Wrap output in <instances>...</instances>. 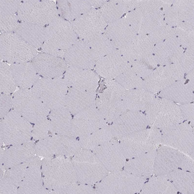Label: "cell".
Returning <instances> with one entry per match:
<instances>
[{
    "label": "cell",
    "mask_w": 194,
    "mask_h": 194,
    "mask_svg": "<svg viewBox=\"0 0 194 194\" xmlns=\"http://www.w3.org/2000/svg\"><path fill=\"white\" fill-rule=\"evenodd\" d=\"M0 60L12 64L32 61L37 55L34 48L15 33L0 35Z\"/></svg>",
    "instance_id": "obj_9"
},
{
    "label": "cell",
    "mask_w": 194,
    "mask_h": 194,
    "mask_svg": "<svg viewBox=\"0 0 194 194\" xmlns=\"http://www.w3.org/2000/svg\"><path fill=\"white\" fill-rule=\"evenodd\" d=\"M156 150L126 161L124 170L136 176L148 179L153 175Z\"/></svg>",
    "instance_id": "obj_27"
},
{
    "label": "cell",
    "mask_w": 194,
    "mask_h": 194,
    "mask_svg": "<svg viewBox=\"0 0 194 194\" xmlns=\"http://www.w3.org/2000/svg\"><path fill=\"white\" fill-rule=\"evenodd\" d=\"M96 93L68 87L65 107L73 116L96 103Z\"/></svg>",
    "instance_id": "obj_29"
},
{
    "label": "cell",
    "mask_w": 194,
    "mask_h": 194,
    "mask_svg": "<svg viewBox=\"0 0 194 194\" xmlns=\"http://www.w3.org/2000/svg\"><path fill=\"white\" fill-rule=\"evenodd\" d=\"M88 43L96 61L116 50L111 41L105 33Z\"/></svg>",
    "instance_id": "obj_39"
},
{
    "label": "cell",
    "mask_w": 194,
    "mask_h": 194,
    "mask_svg": "<svg viewBox=\"0 0 194 194\" xmlns=\"http://www.w3.org/2000/svg\"><path fill=\"white\" fill-rule=\"evenodd\" d=\"M17 188L10 180L4 175L0 178V194H16Z\"/></svg>",
    "instance_id": "obj_52"
},
{
    "label": "cell",
    "mask_w": 194,
    "mask_h": 194,
    "mask_svg": "<svg viewBox=\"0 0 194 194\" xmlns=\"http://www.w3.org/2000/svg\"><path fill=\"white\" fill-rule=\"evenodd\" d=\"M19 18L15 14L0 15V29L3 33H11L15 31L19 24Z\"/></svg>",
    "instance_id": "obj_46"
},
{
    "label": "cell",
    "mask_w": 194,
    "mask_h": 194,
    "mask_svg": "<svg viewBox=\"0 0 194 194\" xmlns=\"http://www.w3.org/2000/svg\"><path fill=\"white\" fill-rule=\"evenodd\" d=\"M41 161L34 156L23 163L6 170L4 175L7 177L18 188L43 185Z\"/></svg>",
    "instance_id": "obj_12"
},
{
    "label": "cell",
    "mask_w": 194,
    "mask_h": 194,
    "mask_svg": "<svg viewBox=\"0 0 194 194\" xmlns=\"http://www.w3.org/2000/svg\"><path fill=\"white\" fill-rule=\"evenodd\" d=\"M185 155L176 149L161 144L156 150L153 175H166L179 168Z\"/></svg>",
    "instance_id": "obj_22"
},
{
    "label": "cell",
    "mask_w": 194,
    "mask_h": 194,
    "mask_svg": "<svg viewBox=\"0 0 194 194\" xmlns=\"http://www.w3.org/2000/svg\"><path fill=\"white\" fill-rule=\"evenodd\" d=\"M98 9L107 24L118 20L124 14L116 0H106Z\"/></svg>",
    "instance_id": "obj_41"
},
{
    "label": "cell",
    "mask_w": 194,
    "mask_h": 194,
    "mask_svg": "<svg viewBox=\"0 0 194 194\" xmlns=\"http://www.w3.org/2000/svg\"><path fill=\"white\" fill-rule=\"evenodd\" d=\"M131 63L127 60L119 51L112 53L96 61V72L105 79H114L122 73L129 70Z\"/></svg>",
    "instance_id": "obj_21"
},
{
    "label": "cell",
    "mask_w": 194,
    "mask_h": 194,
    "mask_svg": "<svg viewBox=\"0 0 194 194\" xmlns=\"http://www.w3.org/2000/svg\"><path fill=\"white\" fill-rule=\"evenodd\" d=\"M114 138L110 125L108 124L91 133L79 137L77 139L82 149L92 150L110 141Z\"/></svg>",
    "instance_id": "obj_35"
},
{
    "label": "cell",
    "mask_w": 194,
    "mask_h": 194,
    "mask_svg": "<svg viewBox=\"0 0 194 194\" xmlns=\"http://www.w3.org/2000/svg\"><path fill=\"white\" fill-rule=\"evenodd\" d=\"M68 87L96 93L99 86V76L92 70L69 66L63 78Z\"/></svg>",
    "instance_id": "obj_18"
},
{
    "label": "cell",
    "mask_w": 194,
    "mask_h": 194,
    "mask_svg": "<svg viewBox=\"0 0 194 194\" xmlns=\"http://www.w3.org/2000/svg\"><path fill=\"white\" fill-rule=\"evenodd\" d=\"M156 97L155 93L144 89L127 90L123 100L127 111L144 113Z\"/></svg>",
    "instance_id": "obj_26"
},
{
    "label": "cell",
    "mask_w": 194,
    "mask_h": 194,
    "mask_svg": "<svg viewBox=\"0 0 194 194\" xmlns=\"http://www.w3.org/2000/svg\"><path fill=\"white\" fill-rule=\"evenodd\" d=\"M13 108L32 124L47 119L50 110L30 89H20L12 96Z\"/></svg>",
    "instance_id": "obj_6"
},
{
    "label": "cell",
    "mask_w": 194,
    "mask_h": 194,
    "mask_svg": "<svg viewBox=\"0 0 194 194\" xmlns=\"http://www.w3.org/2000/svg\"><path fill=\"white\" fill-rule=\"evenodd\" d=\"M36 154L35 143L31 140L22 144L0 147V169L6 170L31 159Z\"/></svg>",
    "instance_id": "obj_20"
},
{
    "label": "cell",
    "mask_w": 194,
    "mask_h": 194,
    "mask_svg": "<svg viewBox=\"0 0 194 194\" xmlns=\"http://www.w3.org/2000/svg\"><path fill=\"white\" fill-rule=\"evenodd\" d=\"M92 151L108 172L122 170L126 162L119 140L114 138Z\"/></svg>",
    "instance_id": "obj_19"
},
{
    "label": "cell",
    "mask_w": 194,
    "mask_h": 194,
    "mask_svg": "<svg viewBox=\"0 0 194 194\" xmlns=\"http://www.w3.org/2000/svg\"><path fill=\"white\" fill-rule=\"evenodd\" d=\"M119 140L121 149L126 159H131L150 152L146 141L125 138Z\"/></svg>",
    "instance_id": "obj_38"
},
{
    "label": "cell",
    "mask_w": 194,
    "mask_h": 194,
    "mask_svg": "<svg viewBox=\"0 0 194 194\" xmlns=\"http://www.w3.org/2000/svg\"><path fill=\"white\" fill-rule=\"evenodd\" d=\"M194 173L184 171L180 168L166 175L177 192L182 194L194 193Z\"/></svg>",
    "instance_id": "obj_37"
},
{
    "label": "cell",
    "mask_w": 194,
    "mask_h": 194,
    "mask_svg": "<svg viewBox=\"0 0 194 194\" xmlns=\"http://www.w3.org/2000/svg\"><path fill=\"white\" fill-rule=\"evenodd\" d=\"M71 22L58 16L45 28L46 44L65 51L78 40Z\"/></svg>",
    "instance_id": "obj_14"
},
{
    "label": "cell",
    "mask_w": 194,
    "mask_h": 194,
    "mask_svg": "<svg viewBox=\"0 0 194 194\" xmlns=\"http://www.w3.org/2000/svg\"><path fill=\"white\" fill-rule=\"evenodd\" d=\"M105 33L111 41L116 50H119L134 38V33L125 17L107 24Z\"/></svg>",
    "instance_id": "obj_28"
},
{
    "label": "cell",
    "mask_w": 194,
    "mask_h": 194,
    "mask_svg": "<svg viewBox=\"0 0 194 194\" xmlns=\"http://www.w3.org/2000/svg\"><path fill=\"white\" fill-rule=\"evenodd\" d=\"M155 52L159 62L162 64L179 61L181 53L180 49L173 46H158L155 48Z\"/></svg>",
    "instance_id": "obj_43"
},
{
    "label": "cell",
    "mask_w": 194,
    "mask_h": 194,
    "mask_svg": "<svg viewBox=\"0 0 194 194\" xmlns=\"http://www.w3.org/2000/svg\"><path fill=\"white\" fill-rule=\"evenodd\" d=\"M184 122L194 129V105L192 103L181 104L179 105Z\"/></svg>",
    "instance_id": "obj_48"
},
{
    "label": "cell",
    "mask_w": 194,
    "mask_h": 194,
    "mask_svg": "<svg viewBox=\"0 0 194 194\" xmlns=\"http://www.w3.org/2000/svg\"><path fill=\"white\" fill-rule=\"evenodd\" d=\"M118 50L130 63L152 55L153 50L152 44L144 36L134 39Z\"/></svg>",
    "instance_id": "obj_31"
},
{
    "label": "cell",
    "mask_w": 194,
    "mask_h": 194,
    "mask_svg": "<svg viewBox=\"0 0 194 194\" xmlns=\"http://www.w3.org/2000/svg\"><path fill=\"white\" fill-rule=\"evenodd\" d=\"M0 94H10L14 92L17 86L10 66L6 62L0 64Z\"/></svg>",
    "instance_id": "obj_40"
},
{
    "label": "cell",
    "mask_w": 194,
    "mask_h": 194,
    "mask_svg": "<svg viewBox=\"0 0 194 194\" xmlns=\"http://www.w3.org/2000/svg\"><path fill=\"white\" fill-rule=\"evenodd\" d=\"M107 124L95 104L74 116L71 135L78 138L91 133Z\"/></svg>",
    "instance_id": "obj_17"
},
{
    "label": "cell",
    "mask_w": 194,
    "mask_h": 194,
    "mask_svg": "<svg viewBox=\"0 0 194 194\" xmlns=\"http://www.w3.org/2000/svg\"><path fill=\"white\" fill-rule=\"evenodd\" d=\"M72 115L65 107L50 110L48 118L53 135H71Z\"/></svg>",
    "instance_id": "obj_33"
},
{
    "label": "cell",
    "mask_w": 194,
    "mask_h": 194,
    "mask_svg": "<svg viewBox=\"0 0 194 194\" xmlns=\"http://www.w3.org/2000/svg\"><path fill=\"white\" fill-rule=\"evenodd\" d=\"M111 124L113 136L118 140L150 127L144 113L140 112L127 111Z\"/></svg>",
    "instance_id": "obj_15"
},
{
    "label": "cell",
    "mask_w": 194,
    "mask_h": 194,
    "mask_svg": "<svg viewBox=\"0 0 194 194\" xmlns=\"http://www.w3.org/2000/svg\"><path fill=\"white\" fill-rule=\"evenodd\" d=\"M40 48L43 53L63 58L65 52L64 50L50 46L45 42Z\"/></svg>",
    "instance_id": "obj_53"
},
{
    "label": "cell",
    "mask_w": 194,
    "mask_h": 194,
    "mask_svg": "<svg viewBox=\"0 0 194 194\" xmlns=\"http://www.w3.org/2000/svg\"><path fill=\"white\" fill-rule=\"evenodd\" d=\"M53 135L48 118L33 126L32 138L35 141L43 139Z\"/></svg>",
    "instance_id": "obj_45"
},
{
    "label": "cell",
    "mask_w": 194,
    "mask_h": 194,
    "mask_svg": "<svg viewBox=\"0 0 194 194\" xmlns=\"http://www.w3.org/2000/svg\"><path fill=\"white\" fill-rule=\"evenodd\" d=\"M50 194H96L93 186L80 183H76L66 187L51 191Z\"/></svg>",
    "instance_id": "obj_44"
},
{
    "label": "cell",
    "mask_w": 194,
    "mask_h": 194,
    "mask_svg": "<svg viewBox=\"0 0 194 194\" xmlns=\"http://www.w3.org/2000/svg\"><path fill=\"white\" fill-rule=\"evenodd\" d=\"M13 107L12 96L10 94H0V118L6 116L12 110Z\"/></svg>",
    "instance_id": "obj_50"
},
{
    "label": "cell",
    "mask_w": 194,
    "mask_h": 194,
    "mask_svg": "<svg viewBox=\"0 0 194 194\" xmlns=\"http://www.w3.org/2000/svg\"><path fill=\"white\" fill-rule=\"evenodd\" d=\"M144 113L149 127L161 130L184 121L177 104L158 96Z\"/></svg>",
    "instance_id": "obj_5"
},
{
    "label": "cell",
    "mask_w": 194,
    "mask_h": 194,
    "mask_svg": "<svg viewBox=\"0 0 194 194\" xmlns=\"http://www.w3.org/2000/svg\"><path fill=\"white\" fill-rule=\"evenodd\" d=\"M50 192L44 185L19 187L17 189V194H49Z\"/></svg>",
    "instance_id": "obj_51"
},
{
    "label": "cell",
    "mask_w": 194,
    "mask_h": 194,
    "mask_svg": "<svg viewBox=\"0 0 194 194\" xmlns=\"http://www.w3.org/2000/svg\"><path fill=\"white\" fill-rule=\"evenodd\" d=\"M131 64V69L143 80L147 78L153 70L140 60L133 61Z\"/></svg>",
    "instance_id": "obj_49"
},
{
    "label": "cell",
    "mask_w": 194,
    "mask_h": 194,
    "mask_svg": "<svg viewBox=\"0 0 194 194\" xmlns=\"http://www.w3.org/2000/svg\"><path fill=\"white\" fill-rule=\"evenodd\" d=\"M10 67L17 86L20 89H30L40 78L30 62L12 64Z\"/></svg>",
    "instance_id": "obj_30"
},
{
    "label": "cell",
    "mask_w": 194,
    "mask_h": 194,
    "mask_svg": "<svg viewBox=\"0 0 194 194\" xmlns=\"http://www.w3.org/2000/svg\"><path fill=\"white\" fill-rule=\"evenodd\" d=\"M56 5L58 16L70 22L92 8L87 0H58Z\"/></svg>",
    "instance_id": "obj_34"
},
{
    "label": "cell",
    "mask_w": 194,
    "mask_h": 194,
    "mask_svg": "<svg viewBox=\"0 0 194 194\" xmlns=\"http://www.w3.org/2000/svg\"><path fill=\"white\" fill-rule=\"evenodd\" d=\"M68 87L63 78H41L30 88L50 110L65 107Z\"/></svg>",
    "instance_id": "obj_8"
},
{
    "label": "cell",
    "mask_w": 194,
    "mask_h": 194,
    "mask_svg": "<svg viewBox=\"0 0 194 194\" xmlns=\"http://www.w3.org/2000/svg\"><path fill=\"white\" fill-rule=\"evenodd\" d=\"M116 1L122 9L124 13L133 8L136 4L134 1L126 0H116Z\"/></svg>",
    "instance_id": "obj_55"
},
{
    "label": "cell",
    "mask_w": 194,
    "mask_h": 194,
    "mask_svg": "<svg viewBox=\"0 0 194 194\" xmlns=\"http://www.w3.org/2000/svg\"><path fill=\"white\" fill-rule=\"evenodd\" d=\"M31 63L41 78L60 77L67 68L63 58L43 53L37 55Z\"/></svg>",
    "instance_id": "obj_24"
},
{
    "label": "cell",
    "mask_w": 194,
    "mask_h": 194,
    "mask_svg": "<svg viewBox=\"0 0 194 194\" xmlns=\"http://www.w3.org/2000/svg\"><path fill=\"white\" fill-rule=\"evenodd\" d=\"M70 22L78 38L87 43L105 33L107 25L99 9L93 7Z\"/></svg>",
    "instance_id": "obj_13"
},
{
    "label": "cell",
    "mask_w": 194,
    "mask_h": 194,
    "mask_svg": "<svg viewBox=\"0 0 194 194\" xmlns=\"http://www.w3.org/2000/svg\"><path fill=\"white\" fill-rule=\"evenodd\" d=\"M71 157H44L41 161L43 185L51 191L78 183Z\"/></svg>",
    "instance_id": "obj_1"
},
{
    "label": "cell",
    "mask_w": 194,
    "mask_h": 194,
    "mask_svg": "<svg viewBox=\"0 0 194 194\" xmlns=\"http://www.w3.org/2000/svg\"><path fill=\"white\" fill-rule=\"evenodd\" d=\"M81 149L77 138L71 135L55 134L35 143L36 154L39 157H71Z\"/></svg>",
    "instance_id": "obj_7"
},
{
    "label": "cell",
    "mask_w": 194,
    "mask_h": 194,
    "mask_svg": "<svg viewBox=\"0 0 194 194\" xmlns=\"http://www.w3.org/2000/svg\"><path fill=\"white\" fill-rule=\"evenodd\" d=\"M63 59L69 66L86 69H94L96 62L88 43L80 39L65 51Z\"/></svg>",
    "instance_id": "obj_23"
},
{
    "label": "cell",
    "mask_w": 194,
    "mask_h": 194,
    "mask_svg": "<svg viewBox=\"0 0 194 194\" xmlns=\"http://www.w3.org/2000/svg\"><path fill=\"white\" fill-rule=\"evenodd\" d=\"M0 15H10L18 12L21 4L20 0L0 1Z\"/></svg>",
    "instance_id": "obj_47"
},
{
    "label": "cell",
    "mask_w": 194,
    "mask_h": 194,
    "mask_svg": "<svg viewBox=\"0 0 194 194\" xmlns=\"http://www.w3.org/2000/svg\"><path fill=\"white\" fill-rule=\"evenodd\" d=\"M114 79L127 90L144 89V80L131 69L120 74Z\"/></svg>",
    "instance_id": "obj_42"
},
{
    "label": "cell",
    "mask_w": 194,
    "mask_h": 194,
    "mask_svg": "<svg viewBox=\"0 0 194 194\" xmlns=\"http://www.w3.org/2000/svg\"><path fill=\"white\" fill-rule=\"evenodd\" d=\"M0 145L22 144L33 137L32 124L13 109L0 119Z\"/></svg>",
    "instance_id": "obj_3"
},
{
    "label": "cell",
    "mask_w": 194,
    "mask_h": 194,
    "mask_svg": "<svg viewBox=\"0 0 194 194\" xmlns=\"http://www.w3.org/2000/svg\"><path fill=\"white\" fill-rule=\"evenodd\" d=\"M194 82L184 77L158 93V96L177 104L192 103L194 98Z\"/></svg>",
    "instance_id": "obj_25"
},
{
    "label": "cell",
    "mask_w": 194,
    "mask_h": 194,
    "mask_svg": "<svg viewBox=\"0 0 194 194\" xmlns=\"http://www.w3.org/2000/svg\"><path fill=\"white\" fill-rule=\"evenodd\" d=\"M15 33L34 48L40 47L45 40V27L34 23L23 21L19 23Z\"/></svg>",
    "instance_id": "obj_32"
},
{
    "label": "cell",
    "mask_w": 194,
    "mask_h": 194,
    "mask_svg": "<svg viewBox=\"0 0 194 194\" xmlns=\"http://www.w3.org/2000/svg\"><path fill=\"white\" fill-rule=\"evenodd\" d=\"M185 74L178 65L159 67L144 80V89L155 94L159 93L173 82L183 78Z\"/></svg>",
    "instance_id": "obj_16"
},
{
    "label": "cell",
    "mask_w": 194,
    "mask_h": 194,
    "mask_svg": "<svg viewBox=\"0 0 194 194\" xmlns=\"http://www.w3.org/2000/svg\"><path fill=\"white\" fill-rule=\"evenodd\" d=\"M194 159L185 155L180 165L181 169L192 173H194Z\"/></svg>",
    "instance_id": "obj_54"
},
{
    "label": "cell",
    "mask_w": 194,
    "mask_h": 194,
    "mask_svg": "<svg viewBox=\"0 0 194 194\" xmlns=\"http://www.w3.org/2000/svg\"><path fill=\"white\" fill-rule=\"evenodd\" d=\"M17 12L19 20L44 26L58 16L56 4L52 0H24Z\"/></svg>",
    "instance_id": "obj_10"
},
{
    "label": "cell",
    "mask_w": 194,
    "mask_h": 194,
    "mask_svg": "<svg viewBox=\"0 0 194 194\" xmlns=\"http://www.w3.org/2000/svg\"><path fill=\"white\" fill-rule=\"evenodd\" d=\"M147 180L121 170L108 173L95 185V190L96 194H135L140 192Z\"/></svg>",
    "instance_id": "obj_2"
},
{
    "label": "cell",
    "mask_w": 194,
    "mask_h": 194,
    "mask_svg": "<svg viewBox=\"0 0 194 194\" xmlns=\"http://www.w3.org/2000/svg\"><path fill=\"white\" fill-rule=\"evenodd\" d=\"M106 0H87L92 7L99 9L106 1Z\"/></svg>",
    "instance_id": "obj_56"
},
{
    "label": "cell",
    "mask_w": 194,
    "mask_h": 194,
    "mask_svg": "<svg viewBox=\"0 0 194 194\" xmlns=\"http://www.w3.org/2000/svg\"><path fill=\"white\" fill-rule=\"evenodd\" d=\"M71 159L79 183L95 186L109 173L91 150L81 149Z\"/></svg>",
    "instance_id": "obj_4"
},
{
    "label": "cell",
    "mask_w": 194,
    "mask_h": 194,
    "mask_svg": "<svg viewBox=\"0 0 194 194\" xmlns=\"http://www.w3.org/2000/svg\"><path fill=\"white\" fill-rule=\"evenodd\" d=\"M161 144L176 149L194 159V129L184 122L161 130Z\"/></svg>",
    "instance_id": "obj_11"
},
{
    "label": "cell",
    "mask_w": 194,
    "mask_h": 194,
    "mask_svg": "<svg viewBox=\"0 0 194 194\" xmlns=\"http://www.w3.org/2000/svg\"><path fill=\"white\" fill-rule=\"evenodd\" d=\"M147 180L140 192L142 194H175L178 192L166 175H153Z\"/></svg>",
    "instance_id": "obj_36"
}]
</instances>
